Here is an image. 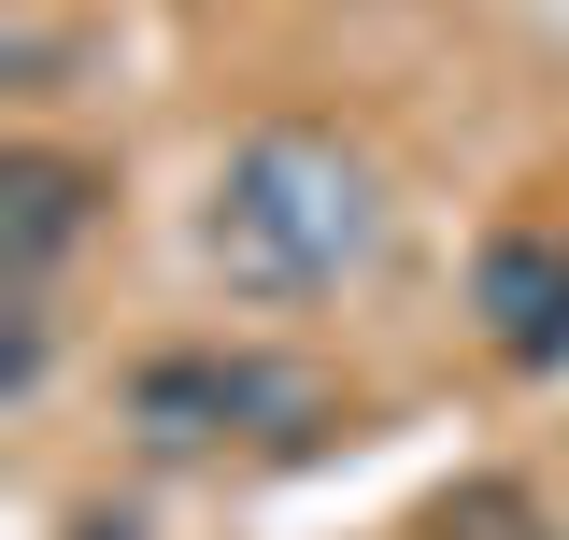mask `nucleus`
I'll return each instance as SVG.
<instances>
[{"label": "nucleus", "instance_id": "1", "mask_svg": "<svg viewBox=\"0 0 569 540\" xmlns=\"http://www.w3.org/2000/svg\"><path fill=\"white\" fill-rule=\"evenodd\" d=\"M200 257L228 270V299H328L356 270L385 257V171L356 157L342 129H271L228 142V171H213V213H200Z\"/></svg>", "mask_w": 569, "mask_h": 540}, {"label": "nucleus", "instance_id": "2", "mask_svg": "<svg viewBox=\"0 0 569 540\" xmlns=\"http://www.w3.org/2000/svg\"><path fill=\"white\" fill-rule=\"evenodd\" d=\"M313 427H342V384L299 356H257V341H186V356L129 370L142 456H228V441H313Z\"/></svg>", "mask_w": 569, "mask_h": 540}, {"label": "nucleus", "instance_id": "3", "mask_svg": "<svg viewBox=\"0 0 569 540\" xmlns=\"http://www.w3.org/2000/svg\"><path fill=\"white\" fill-rule=\"evenodd\" d=\"M470 313L512 370H556L569 356V242L556 228H498L485 257H470Z\"/></svg>", "mask_w": 569, "mask_h": 540}, {"label": "nucleus", "instance_id": "4", "mask_svg": "<svg viewBox=\"0 0 569 540\" xmlns=\"http://www.w3.org/2000/svg\"><path fill=\"white\" fill-rule=\"evenodd\" d=\"M100 200H114V186H100L86 157L14 142V157H0V270H14V284H58V257L100 228Z\"/></svg>", "mask_w": 569, "mask_h": 540}, {"label": "nucleus", "instance_id": "5", "mask_svg": "<svg viewBox=\"0 0 569 540\" xmlns=\"http://www.w3.org/2000/svg\"><path fill=\"white\" fill-rule=\"evenodd\" d=\"M441 540H556V527H541V498H512V483H470V498H441Z\"/></svg>", "mask_w": 569, "mask_h": 540}]
</instances>
